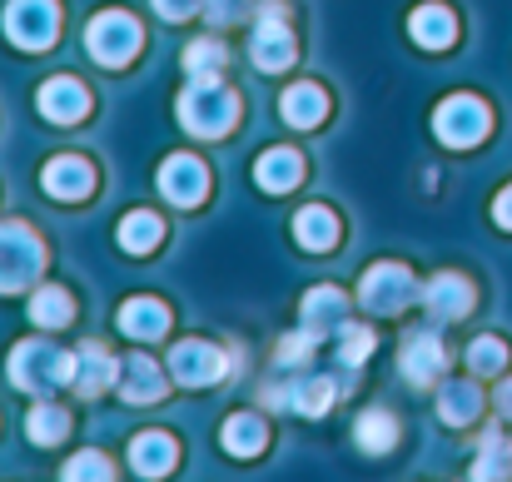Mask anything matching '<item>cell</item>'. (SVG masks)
Listing matches in <instances>:
<instances>
[{"mask_svg":"<svg viewBox=\"0 0 512 482\" xmlns=\"http://www.w3.org/2000/svg\"><path fill=\"white\" fill-rule=\"evenodd\" d=\"M234 120H239V100L219 80H194L179 95V125L189 135H199V140H219Z\"/></svg>","mask_w":512,"mask_h":482,"instance_id":"1","label":"cell"},{"mask_svg":"<svg viewBox=\"0 0 512 482\" xmlns=\"http://www.w3.org/2000/svg\"><path fill=\"white\" fill-rule=\"evenodd\" d=\"M10 378L30 393L40 388H55V383H75V358L70 353H55L45 343H20L10 353Z\"/></svg>","mask_w":512,"mask_h":482,"instance_id":"2","label":"cell"},{"mask_svg":"<svg viewBox=\"0 0 512 482\" xmlns=\"http://www.w3.org/2000/svg\"><path fill=\"white\" fill-rule=\"evenodd\" d=\"M488 125H493V115H488V105L473 100V95H453V100H443L438 115H433V135H438L443 145H453V150L478 145V140L488 135Z\"/></svg>","mask_w":512,"mask_h":482,"instance_id":"3","label":"cell"},{"mask_svg":"<svg viewBox=\"0 0 512 482\" xmlns=\"http://www.w3.org/2000/svg\"><path fill=\"white\" fill-rule=\"evenodd\" d=\"M85 50H90L100 65H125V60L140 50V25H135V15H125V10L95 15L90 30H85Z\"/></svg>","mask_w":512,"mask_h":482,"instance_id":"4","label":"cell"},{"mask_svg":"<svg viewBox=\"0 0 512 482\" xmlns=\"http://www.w3.org/2000/svg\"><path fill=\"white\" fill-rule=\"evenodd\" d=\"M55 25H60V5L55 0H10L5 5V35L20 50H45L55 40Z\"/></svg>","mask_w":512,"mask_h":482,"instance_id":"5","label":"cell"},{"mask_svg":"<svg viewBox=\"0 0 512 482\" xmlns=\"http://www.w3.org/2000/svg\"><path fill=\"white\" fill-rule=\"evenodd\" d=\"M40 274V239L25 224H0V289H20Z\"/></svg>","mask_w":512,"mask_h":482,"instance_id":"6","label":"cell"},{"mask_svg":"<svg viewBox=\"0 0 512 482\" xmlns=\"http://www.w3.org/2000/svg\"><path fill=\"white\" fill-rule=\"evenodd\" d=\"M264 20L254 25V40H249V55H254V65L259 70H289L294 65V35H289V25L279 20L284 15V5H264L259 10Z\"/></svg>","mask_w":512,"mask_h":482,"instance_id":"7","label":"cell"},{"mask_svg":"<svg viewBox=\"0 0 512 482\" xmlns=\"http://www.w3.org/2000/svg\"><path fill=\"white\" fill-rule=\"evenodd\" d=\"M363 309H373V314H398L408 299H413V279H408V269H398V264H378V269H368V279H363Z\"/></svg>","mask_w":512,"mask_h":482,"instance_id":"8","label":"cell"},{"mask_svg":"<svg viewBox=\"0 0 512 482\" xmlns=\"http://www.w3.org/2000/svg\"><path fill=\"white\" fill-rule=\"evenodd\" d=\"M219 373H224L219 348H209V343H199V338L179 343V348L170 353V378L174 383H184V388H204V383H214Z\"/></svg>","mask_w":512,"mask_h":482,"instance_id":"9","label":"cell"},{"mask_svg":"<svg viewBox=\"0 0 512 482\" xmlns=\"http://www.w3.org/2000/svg\"><path fill=\"white\" fill-rule=\"evenodd\" d=\"M204 189H209V174H204V164L194 160V155H170V160L160 164V194L170 199V204H199L204 199Z\"/></svg>","mask_w":512,"mask_h":482,"instance_id":"10","label":"cell"},{"mask_svg":"<svg viewBox=\"0 0 512 482\" xmlns=\"http://www.w3.org/2000/svg\"><path fill=\"white\" fill-rule=\"evenodd\" d=\"M40 184H45L55 199H85V194L95 189V169L85 160H75V155H60V160H50L40 169Z\"/></svg>","mask_w":512,"mask_h":482,"instance_id":"11","label":"cell"},{"mask_svg":"<svg viewBox=\"0 0 512 482\" xmlns=\"http://www.w3.org/2000/svg\"><path fill=\"white\" fill-rule=\"evenodd\" d=\"M40 115L45 120H55V125H75L85 110H90V95L75 85V80H50V85H40Z\"/></svg>","mask_w":512,"mask_h":482,"instance_id":"12","label":"cell"},{"mask_svg":"<svg viewBox=\"0 0 512 482\" xmlns=\"http://www.w3.org/2000/svg\"><path fill=\"white\" fill-rule=\"evenodd\" d=\"M423 299H428V309H433L438 319H463V314L473 309V284H468L463 274H438V279L423 289Z\"/></svg>","mask_w":512,"mask_h":482,"instance_id":"13","label":"cell"},{"mask_svg":"<svg viewBox=\"0 0 512 482\" xmlns=\"http://www.w3.org/2000/svg\"><path fill=\"white\" fill-rule=\"evenodd\" d=\"M130 463H135V473H145V478H165L174 463H179V448H174L170 433H140V438L130 443Z\"/></svg>","mask_w":512,"mask_h":482,"instance_id":"14","label":"cell"},{"mask_svg":"<svg viewBox=\"0 0 512 482\" xmlns=\"http://www.w3.org/2000/svg\"><path fill=\"white\" fill-rule=\"evenodd\" d=\"M408 30H413V40H418L423 50H443V45H453L458 20H453V10H443V5H418L413 20H408Z\"/></svg>","mask_w":512,"mask_h":482,"instance_id":"15","label":"cell"},{"mask_svg":"<svg viewBox=\"0 0 512 482\" xmlns=\"http://www.w3.org/2000/svg\"><path fill=\"white\" fill-rule=\"evenodd\" d=\"M279 110H284V120H289L294 130H314V125L329 115V100H324L319 85H289L284 100H279Z\"/></svg>","mask_w":512,"mask_h":482,"instance_id":"16","label":"cell"},{"mask_svg":"<svg viewBox=\"0 0 512 482\" xmlns=\"http://www.w3.org/2000/svg\"><path fill=\"white\" fill-rule=\"evenodd\" d=\"M115 378H120V363H115L105 348H85V353H75V388H80L85 398L115 388Z\"/></svg>","mask_w":512,"mask_h":482,"instance_id":"17","label":"cell"},{"mask_svg":"<svg viewBox=\"0 0 512 482\" xmlns=\"http://www.w3.org/2000/svg\"><path fill=\"white\" fill-rule=\"evenodd\" d=\"M120 383H125L120 393H125L130 403H155V398L165 393V373H160L145 353H135L130 363H120Z\"/></svg>","mask_w":512,"mask_h":482,"instance_id":"18","label":"cell"},{"mask_svg":"<svg viewBox=\"0 0 512 482\" xmlns=\"http://www.w3.org/2000/svg\"><path fill=\"white\" fill-rule=\"evenodd\" d=\"M254 179H259V189L284 194V189H294V184L304 179V160H299L294 150H269L264 160L254 164Z\"/></svg>","mask_w":512,"mask_h":482,"instance_id":"19","label":"cell"},{"mask_svg":"<svg viewBox=\"0 0 512 482\" xmlns=\"http://www.w3.org/2000/svg\"><path fill=\"white\" fill-rule=\"evenodd\" d=\"M120 328L130 333V338H160L165 328H170V309L160 304V299H130L125 309H120Z\"/></svg>","mask_w":512,"mask_h":482,"instance_id":"20","label":"cell"},{"mask_svg":"<svg viewBox=\"0 0 512 482\" xmlns=\"http://www.w3.org/2000/svg\"><path fill=\"white\" fill-rule=\"evenodd\" d=\"M294 239H299L304 249H314V254H319V249H334V244H339V219H334L324 204H309V209L294 219Z\"/></svg>","mask_w":512,"mask_h":482,"instance_id":"21","label":"cell"},{"mask_svg":"<svg viewBox=\"0 0 512 482\" xmlns=\"http://www.w3.org/2000/svg\"><path fill=\"white\" fill-rule=\"evenodd\" d=\"M443 363H448V353L438 348L433 333H418V338L403 348V373H408L413 383H433V378L443 373Z\"/></svg>","mask_w":512,"mask_h":482,"instance_id":"22","label":"cell"},{"mask_svg":"<svg viewBox=\"0 0 512 482\" xmlns=\"http://www.w3.org/2000/svg\"><path fill=\"white\" fill-rule=\"evenodd\" d=\"M160 239H165V224H160L150 209H135V214L120 219V249H130V254H150Z\"/></svg>","mask_w":512,"mask_h":482,"instance_id":"23","label":"cell"},{"mask_svg":"<svg viewBox=\"0 0 512 482\" xmlns=\"http://www.w3.org/2000/svg\"><path fill=\"white\" fill-rule=\"evenodd\" d=\"M393 443H398V423H393L388 408L358 413V448H363V453H388Z\"/></svg>","mask_w":512,"mask_h":482,"instance_id":"24","label":"cell"},{"mask_svg":"<svg viewBox=\"0 0 512 482\" xmlns=\"http://www.w3.org/2000/svg\"><path fill=\"white\" fill-rule=\"evenodd\" d=\"M324 323L329 328H343V294L339 289H314L309 299H304V328L314 333V338H324Z\"/></svg>","mask_w":512,"mask_h":482,"instance_id":"25","label":"cell"},{"mask_svg":"<svg viewBox=\"0 0 512 482\" xmlns=\"http://www.w3.org/2000/svg\"><path fill=\"white\" fill-rule=\"evenodd\" d=\"M224 448H229L234 458H254V453H264V423L249 418V413H234V418L224 423Z\"/></svg>","mask_w":512,"mask_h":482,"instance_id":"26","label":"cell"},{"mask_svg":"<svg viewBox=\"0 0 512 482\" xmlns=\"http://www.w3.org/2000/svg\"><path fill=\"white\" fill-rule=\"evenodd\" d=\"M70 314H75V309H70V294H65V289H55V284H50V289H35L30 319L40 323V328H65Z\"/></svg>","mask_w":512,"mask_h":482,"instance_id":"27","label":"cell"},{"mask_svg":"<svg viewBox=\"0 0 512 482\" xmlns=\"http://www.w3.org/2000/svg\"><path fill=\"white\" fill-rule=\"evenodd\" d=\"M224 60H229V50H224L219 40H194V45L184 50V70H189L194 80H219Z\"/></svg>","mask_w":512,"mask_h":482,"instance_id":"28","label":"cell"},{"mask_svg":"<svg viewBox=\"0 0 512 482\" xmlns=\"http://www.w3.org/2000/svg\"><path fill=\"white\" fill-rule=\"evenodd\" d=\"M329 403H334V383H329V378H309V383H299V388L289 393V408H294V413H309V418L329 413Z\"/></svg>","mask_w":512,"mask_h":482,"instance_id":"29","label":"cell"},{"mask_svg":"<svg viewBox=\"0 0 512 482\" xmlns=\"http://www.w3.org/2000/svg\"><path fill=\"white\" fill-rule=\"evenodd\" d=\"M478 403H483V398H478L473 383H448V388H443V418H448V423H468V418L478 413Z\"/></svg>","mask_w":512,"mask_h":482,"instance_id":"30","label":"cell"},{"mask_svg":"<svg viewBox=\"0 0 512 482\" xmlns=\"http://www.w3.org/2000/svg\"><path fill=\"white\" fill-rule=\"evenodd\" d=\"M60 438H65V413H60V408H35V413H30V443L50 448V443H60Z\"/></svg>","mask_w":512,"mask_h":482,"instance_id":"31","label":"cell"},{"mask_svg":"<svg viewBox=\"0 0 512 482\" xmlns=\"http://www.w3.org/2000/svg\"><path fill=\"white\" fill-rule=\"evenodd\" d=\"M508 463H512V448L493 433V438L483 443V458H478V468H473V473H478V478H503V473H508Z\"/></svg>","mask_w":512,"mask_h":482,"instance_id":"32","label":"cell"},{"mask_svg":"<svg viewBox=\"0 0 512 482\" xmlns=\"http://www.w3.org/2000/svg\"><path fill=\"white\" fill-rule=\"evenodd\" d=\"M468 363H473V373H498V368L508 363V348H503L498 338H478V343L468 348Z\"/></svg>","mask_w":512,"mask_h":482,"instance_id":"33","label":"cell"},{"mask_svg":"<svg viewBox=\"0 0 512 482\" xmlns=\"http://www.w3.org/2000/svg\"><path fill=\"white\" fill-rule=\"evenodd\" d=\"M339 343H343V358H348V363H363V358L373 353V333H368V328H358V323H343Z\"/></svg>","mask_w":512,"mask_h":482,"instance_id":"34","label":"cell"},{"mask_svg":"<svg viewBox=\"0 0 512 482\" xmlns=\"http://www.w3.org/2000/svg\"><path fill=\"white\" fill-rule=\"evenodd\" d=\"M65 478H110V463L100 458V453H75L70 463H65Z\"/></svg>","mask_w":512,"mask_h":482,"instance_id":"35","label":"cell"},{"mask_svg":"<svg viewBox=\"0 0 512 482\" xmlns=\"http://www.w3.org/2000/svg\"><path fill=\"white\" fill-rule=\"evenodd\" d=\"M194 5H199V0H155V10H160L165 20H189Z\"/></svg>","mask_w":512,"mask_h":482,"instance_id":"36","label":"cell"},{"mask_svg":"<svg viewBox=\"0 0 512 482\" xmlns=\"http://www.w3.org/2000/svg\"><path fill=\"white\" fill-rule=\"evenodd\" d=\"M493 219L503 224V229H512V184L498 194V204H493Z\"/></svg>","mask_w":512,"mask_h":482,"instance_id":"37","label":"cell"},{"mask_svg":"<svg viewBox=\"0 0 512 482\" xmlns=\"http://www.w3.org/2000/svg\"><path fill=\"white\" fill-rule=\"evenodd\" d=\"M498 408H503V418H512V378L498 388Z\"/></svg>","mask_w":512,"mask_h":482,"instance_id":"38","label":"cell"}]
</instances>
